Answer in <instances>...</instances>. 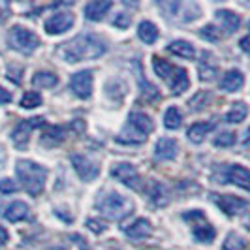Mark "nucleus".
<instances>
[{
	"instance_id": "1",
	"label": "nucleus",
	"mask_w": 250,
	"mask_h": 250,
	"mask_svg": "<svg viewBox=\"0 0 250 250\" xmlns=\"http://www.w3.org/2000/svg\"><path fill=\"white\" fill-rule=\"evenodd\" d=\"M107 49L105 42L96 34H79L74 40L61 43V47L57 49V55L66 61V62H81V61H90V59H98Z\"/></svg>"
},
{
	"instance_id": "2",
	"label": "nucleus",
	"mask_w": 250,
	"mask_h": 250,
	"mask_svg": "<svg viewBox=\"0 0 250 250\" xmlns=\"http://www.w3.org/2000/svg\"><path fill=\"white\" fill-rule=\"evenodd\" d=\"M15 169H17V177L21 179L23 187L30 196H40L43 192L45 181H47V169L43 166L30 160H19Z\"/></svg>"
},
{
	"instance_id": "3",
	"label": "nucleus",
	"mask_w": 250,
	"mask_h": 250,
	"mask_svg": "<svg viewBox=\"0 0 250 250\" xmlns=\"http://www.w3.org/2000/svg\"><path fill=\"white\" fill-rule=\"evenodd\" d=\"M152 68L158 77H162L164 81L169 85L173 94H181L185 92L190 85V79H188V72L185 68H179L175 64L167 62L160 57H152Z\"/></svg>"
},
{
	"instance_id": "4",
	"label": "nucleus",
	"mask_w": 250,
	"mask_h": 250,
	"mask_svg": "<svg viewBox=\"0 0 250 250\" xmlns=\"http://www.w3.org/2000/svg\"><path fill=\"white\" fill-rule=\"evenodd\" d=\"M152 132V121H150L149 115L141 111L130 113L128 117V125L123 130V134L119 136V141L123 143H141L145 141L147 134Z\"/></svg>"
},
{
	"instance_id": "5",
	"label": "nucleus",
	"mask_w": 250,
	"mask_h": 250,
	"mask_svg": "<svg viewBox=\"0 0 250 250\" xmlns=\"http://www.w3.org/2000/svg\"><path fill=\"white\" fill-rule=\"evenodd\" d=\"M132 201L125 198L123 194H107L102 200H98V209L104 216H107L109 220H123L125 216L132 213Z\"/></svg>"
},
{
	"instance_id": "6",
	"label": "nucleus",
	"mask_w": 250,
	"mask_h": 250,
	"mask_svg": "<svg viewBox=\"0 0 250 250\" xmlns=\"http://www.w3.org/2000/svg\"><path fill=\"white\" fill-rule=\"evenodd\" d=\"M8 43H10L15 51L30 55V53L40 45V38H38L32 30H28V28L13 26L12 30H10V34H8Z\"/></svg>"
},
{
	"instance_id": "7",
	"label": "nucleus",
	"mask_w": 250,
	"mask_h": 250,
	"mask_svg": "<svg viewBox=\"0 0 250 250\" xmlns=\"http://www.w3.org/2000/svg\"><path fill=\"white\" fill-rule=\"evenodd\" d=\"M111 175L121 181L125 187L132 188V190H141V177H139L138 169L132 166V164H115L111 169Z\"/></svg>"
},
{
	"instance_id": "8",
	"label": "nucleus",
	"mask_w": 250,
	"mask_h": 250,
	"mask_svg": "<svg viewBox=\"0 0 250 250\" xmlns=\"http://www.w3.org/2000/svg\"><path fill=\"white\" fill-rule=\"evenodd\" d=\"M70 88L74 90L75 96L79 98H90L92 94V72L90 70H83V72H77L70 77Z\"/></svg>"
},
{
	"instance_id": "9",
	"label": "nucleus",
	"mask_w": 250,
	"mask_h": 250,
	"mask_svg": "<svg viewBox=\"0 0 250 250\" xmlns=\"http://www.w3.org/2000/svg\"><path fill=\"white\" fill-rule=\"evenodd\" d=\"M43 125V119L42 117H34V119H26L23 123L15 126V130L12 132V139L17 147H23L28 143V138H30V132L38 128V126Z\"/></svg>"
},
{
	"instance_id": "10",
	"label": "nucleus",
	"mask_w": 250,
	"mask_h": 250,
	"mask_svg": "<svg viewBox=\"0 0 250 250\" xmlns=\"http://www.w3.org/2000/svg\"><path fill=\"white\" fill-rule=\"evenodd\" d=\"M72 164H74V169L77 171V175L81 177L83 181H94L100 173V167L87 156L75 154V156H72Z\"/></svg>"
},
{
	"instance_id": "11",
	"label": "nucleus",
	"mask_w": 250,
	"mask_h": 250,
	"mask_svg": "<svg viewBox=\"0 0 250 250\" xmlns=\"http://www.w3.org/2000/svg\"><path fill=\"white\" fill-rule=\"evenodd\" d=\"M74 15L72 13H55L45 21V32L47 34H62L66 30H70L74 26Z\"/></svg>"
},
{
	"instance_id": "12",
	"label": "nucleus",
	"mask_w": 250,
	"mask_h": 250,
	"mask_svg": "<svg viewBox=\"0 0 250 250\" xmlns=\"http://www.w3.org/2000/svg\"><path fill=\"white\" fill-rule=\"evenodd\" d=\"M214 203L220 207V211H224L226 214H229V216H233V214H239L241 211H245L247 209V200H243V198H237V196H229V194H226V196H214Z\"/></svg>"
},
{
	"instance_id": "13",
	"label": "nucleus",
	"mask_w": 250,
	"mask_h": 250,
	"mask_svg": "<svg viewBox=\"0 0 250 250\" xmlns=\"http://www.w3.org/2000/svg\"><path fill=\"white\" fill-rule=\"evenodd\" d=\"M0 214L10 222H21L28 216V205L23 201H13L10 205H2Z\"/></svg>"
},
{
	"instance_id": "14",
	"label": "nucleus",
	"mask_w": 250,
	"mask_h": 250,
	"mask_svg": "<svg viewBox=\"0 0 250 250\" xmlns=\"http://www.w3.org/2000/svg\"><path fill=\"white\" fill-rule=\"evenodd\" d=\"M224 183H233L241 187L243 190H249L250 187V173L247 167L243 166H229L226 171V181Z\"/></svg>"
},
{
	"instance_id": "15",
	"label": "nucleus",
	"mask_w": 250,
	"mask_h": 250,
	"mask_svg": "<svg viewBox=\"0 0 250 250\" xmlns=\"http://www.w3.org/2000/svg\"><path fill=\"white\" fill-rule=\"evenodd\" d=\"M177 149H179V145H177L175 139L162 138L156 143L154 156H156V160H171L177 156Z\"/></svg>"
},
{
	"instance_id": "16",
	"label": "nucleus",
	"mask_w": 250,
	"mask_h": 250,
	"mask_svg": "<svg viewBox=\"0 0 250 250\" xmlns=\"http://www.w3.org/2000/svg\"><path fill=\"white\" fill-rule=\"evenodd\" d=\"M109 10H111L109 0H94V2H88L85 6V17L88 21H100Z\"/></svg>"
},
{
	"instance_id": "17",
	"label": "nucleus",
	"mask_w": 250,
	"mask_h": 250,
	"mask_svg": "<svg viewBox=\"0 0 250 250\" xmlns=\"http://www.w3.org/2000/svg\"><path fill=\"white\" fill-rule=\"evenodd\" d=\"M125 231L130 239H134V241H141V239L149 237L150 233H152V226H150L149 220H145V218H138V220L130 226V228H126Z\"/></svg>"
},
{
	"instance_id": "18",
	"label": "nucleus",
	"mask_w": 250,
	"mask_h": 250,
	"mask_svg": "<svg viewBox=\"0 0 250 250\" xmlns=\"http://www.w3.org/2000/svg\"><path fill=\"white\" fill-rule=\"evenodd\" d=\"M245 85V75L241 74L239 70H228L222 79H220V87L228 90V92H235Z\"/></svg>"
},
{
	"instance_id": "19",
	"label": "nucleus",
	"mask_w": 250,
	"mask_h": 250,
	"mask_svg": "<svg viewBox=\"0 0 250 250\" xmlns=\"http://www.w3.org/2000/svg\"><path fill=\"white\" fill-rule=\"evenodd\" d=\"M66 139V128L64 126H49L43 134H42V143L45 147H55L61 145Z\"/></svg>"
},
{
	"instance_id": "20",
	"label": "nucleus",
	"mask_w": 250,
	"mask_h": 250,
	"mask_svg": "<svg viewBox=\"0 0 250 250\" xmlns=\"http://www.w3.org/2000/svg\"><path fill=\"white\" fill-rule=\"evenodd\" d=\"M167 51L169 53H173L175 57H181V59H194L196 57V49H194V45L187 42V40H175V42H171L169 45H167Z\"/></svg>"
},
{
	"instance_id": "21",
	"label": "nucleus",
	"mask_w": 250,
	"mask_h": 250,
	"mask_svg": "<svg viewBox=\"0 0 250 250\" xmlns=\"http://www.w3.org/2000/svg\"><path fill=\"white\" fill-rule=\"evenodd\" d=\"M216 17H218L222 28L226 30V34L235 32L239 26H241V17H239L237 13L229 12V10H220V12L216 13Z\"/></svg>"
},
{
	"instance_id": "22",
	"label": "nucleus",
	"mask_w": 250,
	"mask_h": 250,
	"mask_svg": "<svg viewBox=\"0 0 250 250\" xmlns=\"http://www.w3.org/2000/svg\"><path fill=\"white\" fill-rule=\"evenodd\" d=\"M214 128V123L213 121H209V123H196V125H192L188 128V139L192 141V143H201L205 136L211 132Z\"/></svg>"
},
{
	"instance_id": "23",
	"label": "nucleus",
	"mask_w": 250,
	"mask_h": 250,
	"mask_svg": "<svg viewBox=\"0 0 250 250\" xmlns=\"http://www.w3.org/2000/svg\"><path fill=\"white\" fill-rule=\"evenodd\" d=\"M147 196L150 198L152 203H156V205H166L167 203V192H166V187L160 185L158 181H149V185H147Z\"/></svg>"
},
{
	"instance_id": "24",
	"label": "nucleus",
	"mask_w": 250,
	"mask_h": 250,
	"mask_svg": "<svg viewBox=\"0 0 250 250\" xmlns=\"http://www.w3.org/2000/svg\"><path fill=\"white\" fill-rule=\"evenodd\" d=\"M138 36L141 42H145V43H154L156 40H158V28L152 25L150 21H141L138 26Z\"/></svg>"
},
{
	"instance_id": "25",
	"label": "nucleus",
	"mask_w": 250,
	"mask_h": 250,
	"mask_svg": "<svg viewBox=\"0 0 250 250\" xmlns=\"http://www.w3.org/2000/svg\"><path fill=\"white\" fill-rule=\"evenodd\" d=\"M59 83V77L53 72H38L32 77V85L40 88H53Z\"/></svg>"
},
{
	"instance_id": "26",
	"label": "nucleus",
	"mask_w": 250,
	"mask_h": 250,
	"mask_svg": "<svg viewBox=\"0 0 250 250\" xmlns=\"http://www.w3.org/2000/svg\"><path fill=\"white\" fill-rule=\"evenodd\" d=\"M216 235V231H214V228L211 224H207V222H203V224H198L194 228V239L196 241H200V243H211Z\"/></svg>"
},
{
	"instance_id": "27",
	"label": "nucleus",
	"mask_w": 250,
	"mask_h": 250,
	"mask_svg": "<svg viewBox=\"0 0 250 250\" xmlns=\"http://www.w3.org/2000/svg\"><path fill=\"white\" fill-rule=\"evenodd\" d=\"M247 113H249L247 105H245L243 102H239V104H235V105H233V107L228 111V115H226V123L239 125L241 121H245V119H247Z\"/></svg>"
},
{
	"instance_id": "28",
	"label": "nucleus",
	"mask_w": 250,
	"mask_h": 250,
	"mask_svg": "<svg viewBox=\"0 0 250 250\" xmlns=\"http://www.w3.org/2000/svg\"><path fill=\"white\" fill-rule=\"evenodd\" d=\"M164 125H166V128H169V130L181 128V125H183V115H181V111L177 107H169L166 111V115H164Z\"/></svg>"
},
{
	"instance_id": "29",
	"label": "nucleus",
	"mask_w": 250,
	"mask_h": 250,
	"mask_svg": "<svg viewBox=\"0 0 250 250\" xmlns=\"http://www.w3.org/2000/svg\"><path fill=\"white\" fill-rule=\"evenodd\" d=\"M38 105H42V96H40V92L28 90V92L23 94V98H21V107H25V109H34Z\"/></svg>"
},
{
	"instance_id": "30",
	"label": "nucleus",
	"mask_w": 250,
	"mask_h": 250,
	"mask_svg": "<svg viewBox=\"0 0 250 250\" xmlns=\"http://www.w3.org/2000/svg\"><path fill=\"white\" fill-rule=\"evenodd\" d=\"M209 102H211V94L205 92V90H201V92H198V94L190 100V107H192V111H201Z\"/></svg>"
},
{
	"instance_id": "31",
	"label": "nucleus",
	"mask_w": 250,
	"mask_h": 250,
	"mask_svg": "<svg viewBox=\"0 0 250 250\" xmlns=\"http://www.w3.org/2000/svg\"><path fill=\"white\" fill-rule=\"evenodd\" d=\"M247 249V241L239 235H229L224 241V250H245Z\"/></svg>"
},
{
	"instance_id": "32",
	"label": "nucleus",
	"mask_w": 250,
	"mask_h": 250,
	"mask_svg": "<svg viewBox=\"0 0 250 250\" xmlns=\"http://www.w3.org/2000/svg\"><path fill=\"white\" fill-rule=\"evenodd\" d=\"M200 36L205 38V40H209V42H218V40H220V30L214 25H207L200 30Z\"/></svg>"
},
{
	"instance_id": "33",
	"label": "nucleus",
	"mask_w": 250,
	"mask_h": 250,
	"mask_svg": "<svg viewBox=\"0 0 250 250\" xmlns=\"http://www.w3.org/2000/svg\"><path fill=\"white\" fill-rule=\"evenodd\" d=\"M233 143H235V134H231V132H224V134H220L218 138L214 139L216 147H231Z\"/></svg>"
},
{
	"instance_id": "34",
	"label": "nucleus",
	"mask_w": 250,
	"mask_h": 250,
	"mask_svg": "<svg viewBox=\"0 0 250 250\" xmlns=\"http://www.w3.org/2000/svg\"><path fill=\"white\" fill-rule=\"evenodd\" d=\"M130 23H132V17L128 13H119L113 19V25L119 26V28H126V26H130Z\"/></svg>"
},
{
	"instance_id": "35",
	"label": "nucleus",
	"mask_w": 250,
	"mask_h": 250,
	"mask_svg": "<svg viewBox=\"0 0 250 250\" xmlns=\"http://www.w3.org/2000/svg\"><path fill=\"white\" fill-rule=\"evenodd\" d=\"M17 190V185L12 179H2L0 181V194H13Z\"/></svg>"
},
{
	"instance_id": "36",
	"label": "nucleus",
	"mask_w": 250,
	"mask_h": 250,
	"mask_svg": "<svg viewBox=\"0 0 250 250\" xmlns=\"http://www.w3.org/2000/svg\"><path fill=\"white\" fill-rule=\"evenodd\" d=\"M183 218L187 220V222H196V220H200V222H205V214L198 211V209H194V211H190V213H185L183 214Z\"/></svg>"
},
{
	"instance_id": "37",
	"label": "nucleus",
	"mask_w": 250,
	"mask_h": 250,
	"mask_svg": "<svg viewBox=\"0 0 250 250\" xmlns=\"http://www.w3.org/2000/svg\"><path fill=\"white\" fill-rule=\"evenodd\" d=\"M87 224H88V229H90V231H94V233H104V231H105V226L102 224L100 220L90 218Z\"/></svg>"
},
{
	"instance_id": "38",
	"label": "nucleus",
	"mask_w": 250,
	"mask_h": 250,
	"mask_svg": "<svg viewBox=\"0 0 250 250\" xmlns=\"http://www.w3.org/2000/svg\"><path fill=\"white\" fill-rule=\"evenodd\" d=\"M10 102H12V92L0 87V104H10Z\"/></svg>"
},
{
	"instance_id": "39",
	"label": "nucleus",
	"mask_w": 250,
	"mask_h": 250,
	"mask_svg": "<svg viewBox=\"0 0 250 250\" xmlns=\"http://www.w3.org/2000/svg\"><path fill=\"white\" fill-rule=\"evenodd\" d=\"M8 239H10V233L6 231V228L0 226V247H4V245L8 243Z\"/></svg>"
},
{
	"instance_id": "40",
	"label": "nucleus",
	"mask_w": 250,
	"mask_h": 250,
	"mask_svg": "<svg viewBox=\"0 0 250 250\" xmlns=\"http://www.w3.org/2000/svg\"><path fill=\"white\" fill-rule=\"evenodd\" d=\"M241 49L249 51V36H245L243 40H241Z\"/></svg>"
}]
</instances>
